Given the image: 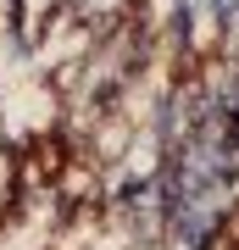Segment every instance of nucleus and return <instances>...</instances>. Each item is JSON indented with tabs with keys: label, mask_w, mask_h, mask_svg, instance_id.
Returning <instances> with one entry per match:
<instances>
[{
	"label": "nucleus",
	"mask_w": 239,
	"mask_h": 250,
	"mask_svg": "<svg viewBox=\"0 0 239 250\" xmlns=\"http://www.w3.org/2000/svg\"><path fill=\"white\" fill-rule=\"evenodd\" d=\"M22 172L39 178V184H56V178L67 172V145H62V139H39L34 150L22 156Z\"/></svg>",
	"instance_id": "1"
}]
</instances>
